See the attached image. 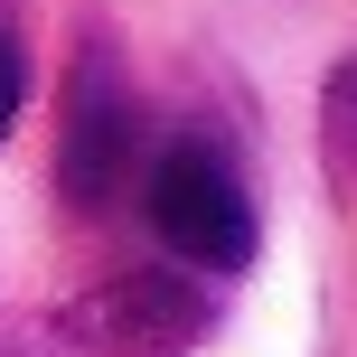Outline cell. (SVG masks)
Masks as SVG:
<instances>
[{"label": "cell", "instance_id": "3", "mask_svg": "<svg viewBox=\"0 0 357 357\" xmlns=\"http://www.w3.org/2000/svg\"><path fill=\"white\" fill-rule=\"evenodd\" d=\"M142 169V104L113 47H85L66 75V123H56V197L75 216H104Z\"/></svg>", "mask_w": 357, "mask_h": 357}, {"label": "cell", "instance_id": "1", "mask_svg": "<svg viewBox=\"0 0 357 357\" xmlns=\"http://www.w3.org/2000/svg\"><path fill=\"white\" fill-rule=\"evenodd\" d=\"M207 329H216L207 282L142 264V273H113V282L75 291L56 320H38V357H188Z\"/></svg>", "mask_w": 357, "mask_h": 357}, {"label": "cell", "instance_id": "4", "mask_svg": "<svg viewBox=\"0 0 357 357\" xmlns=\"http://www.w3.org/2000/svg\"><path fill=\"white\" fill-rule=\"evenodd\" d=\"M329 151L357 169V56H339V75H329Z\"/></svg>", "mask_w": 357, "mask_h": 357}, {"label": "cell", "instance_id": "5", "mask_svg": "<svg viewBox=\"0 0 357 357\" xmlns=\"http://www.w3.org/2000/svg\"><path fill=\"white\" fill-rule=\"evenodd\" d=\"M19 104H29V56H19V38L0 29V142H10V123H19Z\"/></svg>", "mask_w": 357, "mask_h": 357}, {"label": "cell", "instance_id": "2", "mask_svg": "<svg viewBox=\"0 0 357 357\" xmlns=\"http://www.w3.org/2000/svg\"><path fill=\"white\" fill-rule=\"evenodd\" d=\"M142 216H151V235L188 273H245L254 264V197L235 178V160L216 142H197V132H178L169 151H151Z\"/></svg>", "mask_w": 357, "mask_h": 357}]
</instances>
